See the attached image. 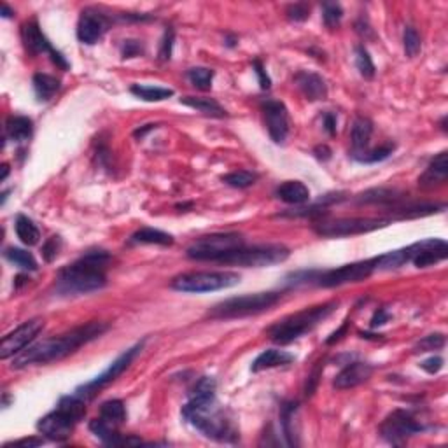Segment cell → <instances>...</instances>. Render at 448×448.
<instances>
[{
	"instance_id": "49",
	"label": "cell",
	"mask_w": 448,
	"mask_h": 448,
	"mask_svg": "<svg viewBox=\"0 0 448 448\" xmlns=\"http://www.w3.org/2000/svg\"><path fill=\"white\" fill-rule=\"evenodd\" d=\"M252 67H254V72H256V76H258V79H259V86H261L263 90H268V88H270V84H272V81H270V77H268V74H266V70H265V67H263L261 61L254 60Z\"/></svg>"
},
{
	"instance_id": "56",
	"label": "cell",
	"mask_w": 448,
	"mask_h": 448,
	"mask_svg": "<svg viewBox=\"0 0 448 448\" xmlns=\"http://www.w3.org/2000/svg\"><path fill=\"white\" fill-rule=\"evenodd\" d=\"M2 11H0V14H2V18H11L12 14H14V11H12L11 8H9L8 4H2Z\"/></svg>"
},
{
	"instance_id": "28",
	"label": "cell",
	"mask_w": 448,
	"mask_h": 448,
	"mask_svg": "<svg viewBox=\"0 0 448 448\" xmlns=\"http://www.w3.org/2000/svg\"><path fill=\"white\" fill-rule=\"evenodd\" d=\"M181 103L198 110L201 114L210 116V118H224V116H228L226 114V109L217 100L207 99V96H184V99H181Z\"/></svg>"
},
{
	"instance_id": "34",
	"label": "cell",
	"mask_w": 448,
	"mask_h": 448,
	"mask_svg": "<svg viewBox=\"0 0 448 448\" xmlns=\"http://www.w3.org/2000/svg\"><path fill=\"white\" fill-rule=\"evenodd\" d=\"M4 258L8 259L9 263H12L14 266L21 268V270L35 272L39 268V265H37V261H35L34 256H32L28 251H25V249H18V247L6 249Z\"/></svg>"
},
{
	"instance_id": "40",
	"label": "cell",
	"mask_w": 448,
	"mask_h": 448,
	"mask_svg": "<svg viewBox=\"0 0 448 448\" xmlns=\"http://www.w3.org/2000/svg\"><path fill=\"white\" fill-rule=\"evenodd\" d=\"M394 144H385L378 149H371V151H365L361 154L354 156V160L359 161V163H378V161L387 160L389 156L394 152Z\"/></svg>"
},
{
	"instance_id": "35",
	"label": "cell",
	"mask_w": 448,
	"mask_h": 448,
	"mask_svg": "<svg viewBox=\"0 0 448 448\" xmlns=\"http://www.w3.org/2000/svg\"><path fill=\"white\" fill-rule=\"evenodd\" d=\"M408 261L410 259H408L407 247L399 249V251H391L376 258V270H396Z\"/></svg>"
},
{
	"instance_id": "53",
	"label": "cell",
	"mask_w": 448,
	"mask_h": 448,
	"mask_svg": "<svg viewBox=\"0 0 448 448\" xmlns=\"http://www.w3.org/2000/svg\"><path fill=\"white\" fill-rule=\"evenodd\" d=\"M349 324H350V320H349V319L343 320L342 327H340V329L334 331V333L331 334L329 338L326 340V345H334V343H336V342H340V340L343 338V334L347 333V329H349Z\"/></svg>"
},
{
	"instance_id": "9",
	"label": "cell",
	"mask_w": 448,
	"mask_h": 448,
	"mask_svg": "<svg viewBox=\"0 0 448 448\" xmlns=\"http://www.w3.org/2000/svg\"><path fill=\"white\" fill-rule=\"evenodd\" d=\"M245 245V240L240 233H212L200 236L187 247L186 256L194 261H217L219 263L228 252Z\"/></svg>"
},
{
	"instance_id": "4",
	"label": "cell",
	"mask_w": 448,
	"mask_h": 448,
	"mask_svg": "<svg viewBox=\"0 0 448 448\" xmlns=\"http://www.w3.org/2000/svg\"><path fill=\"white\" fill-rule=\"evenodd\" d=\"M338 305L340 301H327V303L316 305V307L303 308V310L274 324L268 329V336L272 338V342L278 343V345H289L303 334L310 333L316 326H319L324 319H327L338 308Z\"/></svg>"
},
{
	"instance_id": "41",
	"label": "cell",
	"mask_w": 448,
	"mask_h": 448,
	"mask_svg": "<svg viewBox=\"0 0 448 448\" xmlns=\"http://www.w3.org/2000/svg\"><path fill=\"white\" fill-rule=\"evenodd\" d=\"M343 18V9L342 6L336 4V2H324L323 4V19L324 25L331 30L340 27V21Z\"/></svg>"
},
{
	"instance_id": "45",
	"label": "cell",
	"mask_w": 448,
	"mask_h": 448,
	"mask_svg": "<svg viewBox=\"0 0 448 448\" xmlns=\"http://www.w3.org/2000/svg\"><path fill=\"white\" fill-rule=\"evenodd\" d=\"M174 41H175V32H174V28L168 27L167 30H165L163 39H161V46H160V60L161 61H168L172 58Z\"/></svg>"
},
{
	"instance_id": "1",
	"label": "cell",
	"mask_w": 448,
	"mask_h": 448,
	"mask_svg": "<svg viewBox=\"0 0 448 448\" xmlns=\"http://www.w3.org/2000/svg\"><path fill=\"white\" fill-rule=\"evenodd\" d=\"M183 417L210 440L233 443L240 436L232 418L217 408L216 380L210 376L198 380L190 394V401L183 407Z\"/></svg>"
},
{
	"instance_id": "48",
	"label": "cell",
	"mask_w": 448,
	"mask_h": 448,
	"mask_svg": "<svg viewBox=\"0 0 448 448\" xmlns=\"http://www.w3.org/2000/svg\"><path fill=\"white\" fill-rule=\"evenodd\" d=\"M443 365H445V361L441 359L440 356H436V357L433 356V357H429V359L422 361L420 368L424 369V371L429 373V375H436L438 371H441V369H443Z\"/></svg>"
},
{
	"instance_id": "16",
	"label": "cell",
	"mask_w": 448,
	"mask_h": 448,
	"mask_svg": "<svg viewBox=\"0 0 448 448\" xmlns=\"http://www.w3.org/2000/svg\"><path fill=\"white\" fill-rule=\"evenodd\" d=\"M408 259L417 268H427L431 265L443 261L448 256V245L441 238H425L407 247Z\"/></svg>"
},
{
	"instance_id": "52",
	"label": "cell",
	"mask_w": 448,
	"mask_h": 448,
	"mask_svg": "<svg viewBox=\"0 0 448 448\" xmlns=\"http://www.w3.org/2000/svg\"><path fill=\"white\" fill-rule=\"evenodd\" d=\"M323 123H324V130H326L329 135H336V116L333 112H324L323 116Z\"/></svg>"
},
{
	"instance_id": "32",
	"label": "cell",
	"mask_w": 448,
	"mask_h": 448,
	"mask_svg": "<svg viewBox=\"0 0 448 448\" xmlns=\"http://www.w3.org/2000/svg\"><path fill=\"white\" fill-rule=\"evenodd\" d=\"M130 92L144 102H161V100L174 96V90H170V88L149 86V84H133Z\"/></svg>"
},
{
	"instance_id": "50",
	"label": "cell",
	"mask_w": 448,
	"mask_h": 448,
	"mask_svg": "<svg viewBox=\"0 0 448 448\" xmlns=\"http://www.w3.org/2000/svg\"><path fill=\"white\" fill-rule=\"evenodd\" d=\"M44 443V440L42 438H23V440H18V441H11V443H6L4 448H9V447H39V445Z\"/></svg>"
},
{
	"instance_id": "19",
	"label": "cell",
	"mask_w": 448,
	"mask_h": 448,
	"mask_svg": "<svg viewBox=\"0 0 448 448\" xmlns=\"http://www.w3.org/2000/svg\"><path fill=\"white\" fill-rule=\"evenodd\" d=\"M371 375H373V366L368 365V363H361V361L350 363V365H347L338 375L334 376L333 387L338 389V391L354 389L357 387V385L368 382Z\"/></svg>"
},
{
	"instance_id": "39",
	"label": "cell",
	"mask_w": 448,
	"mask_h": 448,
	"mask_svg": "<svg viewBox=\"0 0 448 448\" xmlns=\"http://www.w3.org/2000/svg\"><path fill=\"white\" fill-rule=\"evenodd\" d=\"M356 67L365 79H373L375 77V63H373L368 50L363 44L356 46Z\"/></svg>"
},
{
	"instance_id": "23",
	"label": "cell",
	"mask_w": 448,
	"mask_h": 448,
	"mask_svg": "<svg viewBox=\"0 0 448 448\" xmlns=\"http://www.w3.org/2000/svg\"><path fill=\"white\" fill-rule=\"evenodd\" d=\"M275 196L289 205H303L310 201V190L300 181H287L275 190Z\"/></svg>"
},
{
	"instance_id": "47",
	"label": "cell",
	"mask_w": 448,
	"mask_h": 448,
	"mask_svg": "<svg viewBox=\"0 0 448 448\" xmlns=\"http://www.w3.org/2000/svg\"><path fill=\"white\" fill-rule=\"evenodd\" d=\"M142 53H144V46H142L141 41H133V39L123 41V46H121L123 58H135V57H141Z\"/></svg>"
},
{
	"instance_id": "21",
	"label": "cell",
	"mask_w": 448,
	"mask_h": 448,
	"mask_svg": "<svg viewBox=\"0 0 448 448\" xmlns=\"http://www.w3.org/2000/svg\"><path fill=\"white\" fill-rule=\"evenodd\" d=\"M448 179V154L447 151L440 152L425 168L424 174L418 177V186L424 190H433V187L443 186Z\"/></svg>"
},
{
	"instance_id": "10",
	"label": "cell",
	"mask_w": 448,
	"mask_h": 448,
	"mask_svg": "<svg viewBox=\"0 0 448 448\" xmlns=\"http://www.w3.org/2000/svg\"><path fill=\"white\" fill-rule=\"evenodd\" d=\"M389 219L378 217H340L333 221H319L314 226V232L323 238H342V236L363 235L375 230L389 226Z\"/></svg>"
},
{
	"instance_id": "24",
	"label": "cell",
	"mask_w": 448,
	"mask_h": 448,
	"mask_svg": "<svg viewBox=\"0 0 448 448\" xmlns=\"http://www.w3.org/2000/svg\"><path fill=\"white\" fill-rule=\"evenodd\" d=\"M373 133V123L368 118H357L352 125L350 141H352V158L368 151L369 139Z\"/></svg>"
},
{
	"instance_id": "17",
	"label": "cell",
	"mask_w": 448,
	"mask_h": 448,
	"mask_svg": "<svg viewBox=\"0 0 448 448\" xmlns=\"http://www.w3.org/2000/svg\"><path fill=\"white\" fill-rule=\"evenodd\" d=\"M263 114H265L266 128L270 133V139L275 144H284L289 135V112L287 107L278 100H265L261 103Z\"/></svg>"
},
{
	"instance_id": "57",
	"label": "cell",
	"mask_w": 448,
	"mask_h": 448,
	"mask_svg": "<svg viewBox=\"0 0 448 448\" xmlns=\"http://www.w3.org/2000/svg\"><path fill=\"white\" fill-rule=\"evenodd\" d=\"M9 175V165H2V177H0V181H6Z\"/></svg>"
},
{
	"instance_id": "29",
	"label": "cell",
	"mask_w": 448,
	"mask_h": 448,
	"mask_svg": "<svg viewBox=\"0 0 448 448\" xmlns=\"http://www.w3.org/2000/svg\"><path fill=\"white\" fill-rule=\"evenodd\" d=\"M32 84H34V92L41 102L51 100L54 96V93L60 90V81L54 76H50V74L37 72L34 76V79H32Z\"/></svg>"
},
{
	"instance_id": "36",
	"label": "cell",
	"mask_w": 448,
	"mask_h": 448,
	"mask_svg": "<svg viewBox=\"0 0 448 448\" xmlns=\"http://www.w3.org/2000/svg\"><path fill=\"white\" fill-rule=\"evenodd\" d=\"M256 181H258V174H254L251 170H235L223 177L224 184L236 187V190H245V187L256 184Z\"/></svg>"
},
{
	"instance_id": "11",
	"label": "cell",
	"mask_w": 448,
	"mask_h": 448,
	"mask_svg": "<svg viewBox=\"0 0 448 448\" xmlns=\"http://www.w3.org/2000/svg\"><path fill=\"white\" fill-rule=\"evenodd\" d=\"M373 272H376V258L350 263V265H343L340 268H334V270H316L314 284L319 285V287H338V285L356 284V282H363L371 277Z\"/></svg>"
},
{
	"instance_id": "54",
	"label": "cell",
	"mask_w": 448,
	"mask_h": 448,
	"mask_svg": "<svg viewBox=\"0 0 448 448\" xmlns=\"http://www.w3.org/2000/svg\"><path fill=\"white\" fill-rule=\"evenodd\" d=\"M314 154H316L317 160L327 161L331 158V149L327 147V145H317V147L314 149Z\"/></svg>"
},
{
	"instance_id": "5",
	"label": "cell",
	"mask_w": 448,
	"mask_h": 448,
	"mask_svg": "<svg viewBox=\"0 0 448 448\" xmlns=\"http://www.w3.org/2000/svg\"><path fill=\"white\" fill-rule=\"evenodd\" d=\"M86 403L77 394L63 396L58 407L37 422V431L51 441H65L86 415Z\"/></svg>"
},
{
	"instance_id": "37",
	"label": "cell",
	"mask_w": 448,
	"mask_h": 448,
	"mask_svg": "<svg viewBox=\"0 0 448 448\" xmlns=\"http://www.w3.org/2000/svg\"><path fill=\"white\" fill-rule=\"evenodd\" d=\"M187 79L193 84L194 88L201 90V92H207L212 88V79H214V70L207 69V67H193V69L187 70Z\"/></svg>"
},
{
	"instance_id": "42",
	"label": "cell",
	"mask_w": 448,
	"mask_h": 448,
	"mask_svg": "<svg viewBox=\"0 0 448 448\" xmlns=\"http://www.w3.org/2000/svg\"><path fill=\"white\" fill-rule=\"evenodd\" d=\"M403 46H405V53H407L408 58H415L420 53V35H418V32L415 30L414 27L405 28V34H403Z\"/></svg>"
},
{
	"instance_id": "18",
	"label": "cell",
	"mask_w": 448,
	"mask_h": 448,
	"mask_svg": "<svg viewBox=\"0 0 448 448\" xmlns=\"http://www.w3.org/2000/svg\"><path fill=\"white\" fill-rule=\"evenodd\" d=\"M109 28V18L103 16L102 12L95 11V9H84L77 21V39L83 44L93 46Z\"/></svg>"
},
{
	"instance_id": "30",
	"label": "cell",
	"mask_w": 448,
	"mask_h": 448,
	"mask_svg": "<svg viewBox=\"0 0 448 448\" xmlns=\"http://www.w3.org/2000/svg\"><path fill=\"white\" fill-rule=\"evenodd\" d=\"M130 243H149V245H172L174 236L161 230L141 228L130 236Z\"/></svg>"
},
{
	"instance_id": "3",
	"label": "cell",
	"mask_w": 448,
	"mask_h": 448,
	"mask_svg": "<svg viewBox=\"0 0 448 448\" xmlns=\"http://www.w3.org/2000/svg\"><path fill=\"white\" fill-rule=\"evenodd\" d=\"M110 254L103 249H93L81 256L76 263L58 272L57 291L63 296L95 293L107 284V265Z\"/></svg>"
},
{
	"instance_id": "31",
	"label": "cell",
	"mask_w": 448,
	"mask_h": 448,
	"mask_svg": "<svg viewBox=\"0 0 448 448\" xmlns=\"http://www.w3.org/2000/svg\"><path fill=\"white\" fill-rule=\"evenodd\" d=\"M14 230L18 238L21 240L25 245H28V247L37 245L39 240H41V233H39V228L35 226V223L30 219V217L23 216V214H19V216L16 217Z\"/></svg>"
},
{
	"instance_id": "33",
	"label": "cell",
	"mask_w": 448,
	"mask_h": 448,
	"mask_svg": "<svg viewBox=\"0 0 448 448\" xmlns=\"http://www.w3.org/2000/svg\"><path fill=\"white\" fill-rule=\"evenodd\" d=\"M100 418H102L103 422H107V424L114 425V427L121 425L123 422L126 420L125 403H123L121 399H110V401H105L102 407H100Z\"/></svg>"
},
{
	"instance_id": "22",
	"label": "cell",
	"mask_w": 448,
	"mask_h": 448,
	"mask_svg": "<svg viewBox=\"0 0 448 448\" xmlns=\"http://www.w3.org/2000/svg\"><path fill=\"white\" fill-rule=\"evenodd\" d=\"M293 361H294L293 354L278 349H268L256 357L254 363H252L251 366V371L259 373V371H265V369L278 368V366H287Z\"/></svg>"
},
{
	"instance_id": "6",
	"label": "cell",
	"mask_w": 448,
	"mask_h": 448,
	"mask_svg": "<svg viewBox=\"0 0 448 448\" xmlns=\"http://www.w3.org/2000/svg\"><path fill=\"white\" fill-rule=\"evenodd\" d=\"M281 300L282 293H274V291L230 298V300L216 305V307L209 312V316L212 317V319H240V317L256 316V314L270 310V308L275 307Z\"/></svg>"
},
{
	"instance_id": "2",
	"label": "cell",
	"mask_w": 448,
	"mask_h": 448,
	"mask_svg": "<svg viewBox=\"0 0 448 448\" xmlns=\"http://www.w3.org/2000/svg\"><path fill=\"white\" fill-rule=\"evenodd\" d=\"M107 329H109L107 324L93 320V323L76 327V329L69 331V333L60 334V336H51V338L42 340V342L34 343V345L27 347L23 352L14 356L12 368L21 369L32 365H50V363L60 361V359L70 356L77 349L86 345V343L102 336Z\"/></svg>"
},
{
	"instance_id": "13",
	"label": "cell",
	"mask_w": 448,
	"mask_h": 448,
	"mask_svg": "<svg viewBox=\"0 0 448 448\" xmlns=\"http://www.w3.org/2000/svg\"><path fill=\"white\" fill-rule=\"evenodd\" d=\"M424 425L415 420L414 415L407 410H396L382 422L380 434L385 441L392 445H403L408 438L422 433Z\"/></svg>"
},
{
	"instance_id": "55",
	"label": "cell",
	"mask_w": 448,
	"mask_h": 448,
	"mask_svg": "<svg viewBox=\"0 0 448 448\" xmlns=\"http://www.w3.org/2000/svg\"><path fill=\"white\" fill-rule=\"evenodd\" d=\"M152 128H156V125H145L144 128L135 130V132H133V135H135V137H137V139H142V137H144V135H145V133L151 132Z\"/></svg>"
},
{
	"instance_id": "12",
	"label": "cell",
	"mask_w": 448,
	"mask_h": 448,
	"mask_svg": "<svg viewBox=\"0 0 448 448\" xmlns=\"http://www.w3.org/2000/svg\"><path fill=\"white\" fill-rule=\"evenodd\" d=\"M142 347H144V342L135 343L133 347H130V349L125 350V352L118 357V359H114V361L110 363L109 368H107L105 371L100 373V375L96 376V378H93L92 382H88V384L77 387L74 394H77L81 399H84V401H92L100 389H103V387H107L109 384H112V382H114L118 376H121L123 373L130 368V365H132L133 359L139 356V352L142 350Z\"/></svg>"
},
{
	"instance_id": "51",
	"label": "cell",
	"mask_w": 448,
	"mask_h": 448,
	"mask_svg": "<svg viewBox=\"0 0 448 448\" xmlns=\"http://www.w3.org/2000/svg\"><path fill=\"white\" fill-rule=\"evenodd\" d=\"M389 317L391 316H389V312L385 310V308H378V310L375 312V316L371 317V324H369V326H371L373 329L378 326H384V324L389 320Z\"/></svg>"
},
{
	"instance_id": "25",
	"label": "cell",
	"mask_w": 448,
	"mask_h": 448,
	"mask_svg": "<svg viewBox=\"0 0 448 448\" xmlns=\"http://www.w3.org/2000/svg\"><path fill=\"white\" fill-rule=\"evenodd\" d=\"M34 133V123L27 116H11L6 123V137L12 142H27L30 141Z\"/></svg>"
},
{
	"instance_id": "38",
	"label": "cell",
	"mask_w": 448,
	"mask_h": 448,
	"mask_svg": "<svg viewBox=\"0 0 448 448\" xmlns=\"http://www.w3.org/2000/svg\"><path fill=\"white\" fill-rule=\"evenodd\" d=\"M298 410V403H285L284 407L281 410V424H282V431H284L285 438H287L289 445H298L296 441V434H294V429L291 427L293 424V417Z\"/></svg>"
},
{
	"instance_id": "44",
	"label": "cell",
	"mask_w": 448,
	"mask_h": 448,
	"mask_svg": "<svg viewBox=\"0 0 448 448\" xmlns=\"http://www.w3.org/2000/svg\"><path fill=\"white\" fill-rule=\"evenodd\" d=\"M285 14L291 21H305L310 18V6L305 2H298V4H291L285 9Z\"/></svg>"
},
{
	"instance_id": "46",
	"label": "cell",
	"mask_w": 448,
	"mask_h": 448,
	"mask_svg": "<svg viewBox=\"0 0 448 448\" xmlns=\"http://www.w3.org/2000/svg\"><path fill=\"white\" fill-rule=\"evenodd\" d=\"M60 249H61L60 236H51V238L42 245V256H44V259H46L48 263H51L58 256Z\"/></svg>"
},
{
	"instance_id": "14",
	"label": "cell",
	"mask_w": 448,
	"mask_h": 448,
	"mask_svg": "<svg viewBox=\"0 0 448 448\" xmlns=\"http://www.w3.org/2000/svg\"><path fill=\"white\" fill-rule=\"evenodd\" d=\"M44 329V319L35 317V319L27 320L19 327H16L12 333H9L8 336H4L2 345H0V357L2 359H9V357L18 356L19 352H23L27 347H30L32 343L37 340L39 333Z\"/></svg>"
},
{
	"instance_id": "27",
	"label": "cell",
	"mask_w": 448,
	"mask_h": 448,
	"mask_svg": "<svg viewBox=\"0 0 448 448\" xmlns=\"http://www.w3.org/2000/svg\"><path fill=\"white\" fill-rule=\"evenodd\" d=\"M445 209V205H436V203H410L407 207H392V219H415V217H424L431 216V214L441 212Z\"/></svg>"
},
{
	"instance_id": "7",
	"label": "cell",
	"mask_w": 448,
	"mask_h": 448,
	"mask_svg": "<svg viewBox=\"0 0 448 448\" xmlns=\"http://www.w3.org/2000/svg\"><path fill=\"white\" fill-rule=\"evenodd\" d=\"M289 256H291V251L285 245L261 243V245H252V247L242 245V247L228 252L219 263L242 266V268H265V266L284 263Z\"/></svg>"
},
{
	"instance_id": "15",
	"label": "cell",
	"mask_w": 448,
	"mask_h": 448,
	"mask_svg": "<svg viewBox=\"0 0 448 448\" xmlns=\"http://www.w3.org/2000/svg\"><path fill=\"white\" fill-rule=\"evenodd\" d=\"M21 39H23V44L25 48H27V51H30L32 54L48 53L57 67H60L61 70L69 69V61L65 60V57L60 51H57L51 46L50 39L44 35V32L41 30V27H39V23L35 19H30V21H27V23L21 27Z\"/></svg>"
},
{
	"instance_id": "8",
	"label": "cell",
	"mask_w": 448,
	"mask_h": 448,
	"mask_svg": "<svg viewBox=\"0 0 448 448\" xmlns=\"http://www.w3.org/2000/svg\"><path fill=\"white\" fill-rule=\"evenodd\" d=\"M240 284V275L235 272H190L177 275L170 282V287L179 293H214Z\"/></svg>"
},
{
	"instance_id": "43",
	"label": "cell",
	"mask_w": 448,
	"mask_h": 448,
	"mask_svg": "<svg viewBox=\"0 0 448 448\" xmlns=\"http://www.w3.org/2000/svg\"><path fill=\"white\" fill-rule=\"evenodd\" d=\"M445 334L443 333H434L422 338L420 342L415 345V352H431V350H440L445 347Z\"/></svg>"
},
{
	"instance_id": "26",
	"label": "cell",
	"mask_w": 448,
	"mask_h": 448,
	"mask_svg": "<svg viewBox=\"0 0 448 448\" xmlns=\"http://www.w3.org/2000/svg\"><path fill=\"white\" fill-rule=\"evenodd\" d=\"M405 200L399 191L387 190V187H375V190H368L357 196L359 203H375V205H399Z\"/></svg>"
},
{
	"instance_id": "20",
	"label": "cell",
	"mask_w": 448,
	"mask_h": 448,
	"mask_svg": "<svg viewBox=\"0 0 448 448\" xmlns=\"http://www.w3.org/2000/svg\"><path fill=\"white\" fill-rule=\"evenodd\" d=\"M294 83H296L298 90L303 93L305 99L310 100V102L324 100L327 96V84L319 74L308 72V70H300V72L294 76Z\"/></svg>"
}]
</instances>
